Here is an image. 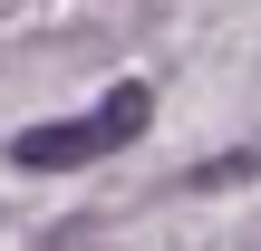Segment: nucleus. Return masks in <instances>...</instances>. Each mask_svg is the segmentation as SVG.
Wrapping results in <instances>:
<instances>
[{"mask_svg":"<svg viewBox=\"0 0 261 251\" xmlns=\"http://www.w3.org/2000/svg\"><path fill=\"white\" fill-rule=\"evenodd\" d=\"M126 135H145V87H116L97 116H68V126H29V135H10V155H19L29 174H68V164H87V155H116Z\"/></svg>","mask_w":261,"mask_h":251,"instance_id":"nucleus-1","label":"nucleus"}]
</instances>
